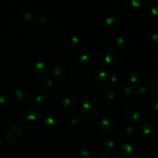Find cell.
I'll return each mask as SVG.
<instances>
[{
    "label": "cell",
    "mask_w": 158,
    "mask_h": 158,
    "mask_svg": "<svg viewBox=\"0 0 158 158\" xmlns=\"http://www.w3.org/2000/svg\"><path fill=\"white\" fill-rule=\"evenodd\" d=\"M42 120V114L37 108H28L21 111L18 115L19 123L27 130H33L38 127Z\"/></svg>",
    "instance_id": "1"
},
{
    "label": "cell",
    "mask_w": 158,
    "mask_h": 158,
    "mask_svg": "<svg viewBox=\"0 0 158 158\" xmlns=\"http://www.w3.org/2000/svg\"><path fill=\"white\" fill-rule=\"evenodd\" d=\"M100 110L98 100L93 96H86L80 105V112L86 117H94Z\"/></svg>",
    "instance_id": "2"
},
{
    "label": "cell",
    "mask_w": 158,
    "mask_h": 158,
    "mask_svg": "<svg viewBox=\"0 0 158 158\" xmlns=\"http://www.w3.org/2000/svg\"><path fill=\"white\" fill-rule=\"evenodd\" d=\"M32 66L35 73L40 77H46L52 71L50 63L44 57H36L32 61Z\"/></svg>",
    "instance_id": "3"
},
{
    "label": "cell",
    "mask_w": 158,
    "mask_h": 158,
    "mask_svg": "<svg viewBox=\"0 0 158 158\" xmlns=\"http://www.w3.org/2000/svg\"><path fill=\"white\" fill-rule=\"evenodd\" d=\"M23 136V128L15 123H10L8 125L5 132V138L9 143L13 144L22 139Z\"/></svg>",
    "instance_id": "4"
},
{
    "label": "cell",
    "mask_w": 158,
    "mask_h": 158,
    "mask_svg": "<svg viewBox=\"0 0 158 158\" xmlns=\"http://www.w3.org/2000/svg\"><path fill=\"white\" fill-rule=\"evenodd\" d=\"M119 124L115 120L111 118L102 119L97 127V131L102 135H110L117 132Z\"/></svg>",
    "instance_id": "5"
},
{
    "label": "cell",
    "mask_w": 158,
    "mask_h": 158,
    "mask_svg": "<svg viewBox=\"0 0 158 158\" xmlns=\"http://www.w3.org/2000/svg\"><path fill=\"white\" fill-rule=\"evenodd\" d=\"M64 117L63 114L57 110L50 111L43 119V123L48 129L58 127L63 123Z\"/></svg>",
    "instance_id": "6"
},
{
    "label": "cell",
    "mask_w": 158,
    "mask_h": 158,
    "mask_svg": "<svg viewBox=\"0 0 158 158\" xmlns=\"http://www.w3.org/2000/svg\"><path fill=\"white\" fill-rule=\"evenodd\" d=\"M124 117L130 123H138L143 117V112L139 106L135 105H130L127 106L123 110Z\"/></svg>",
    "instance_id": "7"
},
{
    "label": "cell",
    "mask_w": 158,
    "mask_h": 158,
    "mask_svg": "<svg viewBox=\"0 0 158 158\" xmlns=\"http://www.w3.org/2000/svg\"><path fill=\"white\" fill-rule=\"evenodd\" d=\"M119 60V54L114 49H107L103 50L99 56V60L104 66H110L117 63Z\"/></svg>",
    "instance_id": "8"
},
{
    "label": "cell",
    "mask_w": 158,
    "mask_h": 158,
    "mask_svg": "<svg viewBox=\"0 0 158 158\" xmlns=\"http://www.w3.org/2000/svg\"><path fill=\"white\" fill-rule=\"evenodd\" d=\"M32 95L29 90L23 88H17L13 91V99L19 105L27 104L32 100Z\"/></svg>",
    "instance_id": "9"
},
{
    "label": "cell",
    "mask_w": 158,
    "mask_h": 158,
    "mask_svg": "<svg viewBox=\"0 0 158 158\" xmlns=\"http://www.w3.org/2000/svg\"><path fill=\"white\" fill-rule=\"evenodd\" d=\"M52 77L57 81H63L67 77L68 69L66 65L60 60H57L52 69Z\"/></svg>",
    "instance_id": "10"
},
{
    "label": "cell",
    "mask_w": 158,
    "mask_h": 158,
    "mask_svg": "<svg viewBox=\"0 0 158 158\" xmlns=\"http://www.w3.org/2000/svg\"><path fill=\"white\" fill-rule=\"evenodd\" d=\"M16 19L21 25L29 26L33 23L35 17H34L32 11L26 9V8H23L17 12Z\"/></svg>",
    "instance_id": "11"
},
{
    "label": "cell",
    "mask_w": 158,
    "mask_h": 158,
    "mask_svg": "<svg viewBox=\"0 0 158 158\" xmlns=\"http://www.w3.org/2000/svg\"><path fill=\"white\" fill-rule=\"evenodd\" d=\"M116 90L112 85L106 84L100 89V97L106 103H113L116 100Z\"/></svg>",
    "instance_id": "12"
},
{
    "label": "cell",
    "mask_w": 158,
    "mask_h": 158,
    "mask_svg": "<svg viewBox=\"0 0 158 158\" xmlns=\"http://www.w3.org/2000/svg\"><path fill=\"white\" fill-rule=\"evenodd\" d=\"M142 2L140 0H123L122 9L128 15H135L140 10Z\"/></svg>",
    "instance_id": "13"
},
{
    "label": "cell",
    "mask_w": 158,
    "mask_h": 158,
    "mask_svg": "<svg viewBox=\"0 0 158 158\" xmlns=\"http://www.w3.org/2000/svg\"><path fill=\"white\" fill-rule=\"evenodd\" d=\"M116 157L117 158H134V148L128 143H120L116 150Z\"/></svg>",
    "instance_id": "14"
},
{
    "label": "cell",
    "mask_w": 158,
    "mask_h": 158,
    "mask_svg": "<svg viewBox=\"0 0 158 158\" xmlns=\"http://www.w3.org/2000/svg\"><path fill=\"white\" fill-rule=\"evenodd\" d=\"M143 13L148 18L158 16V0H148L143 5Z\"/></svg>",
    "instance_id": "15"
},
{
    "label": "cell",
    "mask_w": 158,
    "mask_h": 158,
    "mask_svg": "<svg viewBox=\"0 0 158 158\" xmlns=\"http://www.w3.org/2000/svg\"><path fill=\"white\" fill-rule=\"evenodd\" d=\"M103 21L105 24L108 26H110V27L117 26L120 23V15L117 13V11L114 9H109L103 14Z\"/></svg>",
    "instance_id": "16"
},
{
    "label": "cell",
    "mask_w": 158,
    "mask_h": 158,
    "mask_svg": "<svg viewBox=\"0 0 158 158\" xmlns=\"http://www.w3.org/2000/svg\"><path fill=\"white\" fill-rule=\"evenodd\" d=\"M60 104L66 111H73L78 106L79 100L76 96L67 95L62 99Z\"/></svg>",
    "instance_id": "17"
},
{
    "label": "cell",
    "mask_w": 158,
    "mask_h": 158,
    "mask_svg": "<svg viewBox=\"0 0 158 158\" xmlns=\"http://www.w3.org/2000/svg\"><path fill=\"white\" fill-rule=\"evenodd\" d=\"M94 77L97 82L103 83L109 80V71L104 66H97L94 69Z\"/></svg>",
    "instance_id": "18"
},
{
    "label": "cell",
    "mask_w": 158,
    "mask_h": 158,
    "mask_svg": "<svg viewBox=\"0 0 158 158\" xmlns=\"http://www.w3.org/2000/svg\"><path fill=\"white\" fill-rule=\"evenodd\" d=\"M95 52L92 49H83L79 53L78 61L83 65H87L92 63L95 59Z\"/></svg>",
    "instance_id": "19"
},
{
    "label": "cell",
    "mask_w": 158,
    "mask_h": 158,
    "mask_svg": "<svg viewBox=\"0 0 158 158\" xmlns=\"http://www.w3.org/2000/svg\"><path fill=\"white\" fill-rule=\"evenodd\" d=\"M83 117L81 115L77 114H72L69 116L66 122V127L69 130L71 131H75L77 128L80 127L83 123Z\"/></svg>",
    "instance_id": "20"
},
{
    "label": "cell",
    "mask_w": 158,
    "mask_h": 158,
    "mask_svg": "<svg viewBox=\"0 0 158 158\" xmlns=\"http://www.w3.org/2000/svg\"><path fill=\"white\" fill-rule=\"evenodd\" d=\"M125 78L128 81V83L134 85L140 81V74L135 68H129L125 72Z\"/></svg>",
    "instance_id": "21"
},
{
    "label": "cell",
    "mask_w": 158,
    "mask_h": 158,
    "mask_svg": "<svg viewBox=\"0 0 158 158\" xmlns=\"http://www.w3.org/2000/svg\"><path fill=\"white\" fill-rule=\"evenodd\" d=\"M117 143H118V138L109 139V140L102 142L100 148L102 152L105 153V154H110L115 149Z\"/></svg>",
    "instance_id": "22"
},
{
    "label": "cell",
    "mask_w": 158,
    "mask_h": 158,
    "mask_svg": "<svg viewBox=\"0 0 158 158\" xmlns=\"http://www.w3.org/2000/svg\"><path fill=\"white\" fill-rule=\"evenodd\" d=\"M63 41L69 48H76L80 44V38L72 33L64 34L63 36Z\"/></svg>",
    "instance_id": "23"
},
{
    "label": "cell",
    "mask_w": 158,
    "mask_h": 158,
    "mask_svg": "<svg viewBox=\"0 0 158 158\" xmlns=\"http://www.w3.org/2000/svg\"><path fill=\"white\" fill-rule=\"evenodd\" d=\"M129 43V40L126 35H119L112 43V49H124Z\"/></svg>",
    "instance_id": "24"
},
{
    "label": "cell",
    "mask_w": 158,
    "mask_h": 158,
    "mask_svg": "<svg viewBox=\"0 0 158 158\" xmlns=\"http://www.w3.org/2000/svg\"><path fill=\"white\" fill-rule=\"evenodd\" d=\"M97 150L93 147H84L79 150L78 158H95Z\"/></svg>",
    "instance_id": "25"
},
{
    "label": "cell",
    "mask_w": 158,
    "mask_h": 158,
    "mask_svg": "<svg viewBox=\"0 0 158 158\" xmlns=\"http://www.w3.org/2000/svg\"><path fill=\"white\" fill-rule=\"evenodd\" d=\"M49 100V96L45 92H40L36 94L34 99V103L37 106H45Z\"/></svg>",
    "instance_id": "26"
},
{
    "label": "cell",
    "mask_w": 158,
    "mask_h": 158,
    "mask_svg": "<svg viewBox=\"0 0 158 158\" xmlns=\"http://www.w3.org/2000/svg\"><path fill=\"white\" fill-rule=\"evenodd\" d=\"M118 94L120 97L126 98L134 94V85L131 83H124L120 86Z\"/></svg>",
    "instance_id": "27"
},
{
    "label": "cell",
    "mask_w": 158,
    "mask_h": 158,
    "mask_svg": "<svg viewBox=\"0 0 158 158\" xmlns=\"http://www.w3.org/2000/svg\"><path fill=\"white\" fill-rule=\"evenodd\" d=\"M149 89L148 83L145 81H139L134 85V94L136 95L141 96L146 94Z\"/></svg>",
    "instance_id": "28"
},
{
    "label": "cell",
    "mask_w": 158,
    "mask_h": 158,
    "mask_svg": "<svg viewBox=\"0 0 158 158\" xmlns=\"http://www.w3.org/2000/svg\"><path fill=\"white\" fill-rule=\"evenodd\" d=\"M139 131H140V134L143 136H146V137H148V136L151 135L154 131V127H153L152 125L151 124L148 122H143L140 124L139 126Z\"/></svg>",
    "instance_id": "29"
},
{
    "label": "cell",
    "mask_w": 158,
    "mask_h": 158,
    "mask_svg": "<svg viewBox=\"0 0 158 158\" xmlns=\"http://www.w3.org/2000/svg\"><path fill=\"white\" fill-rule=\"evenodd\" d=\"M12 103V97L9 94L3 93L0 94V107L7 108L9 107Z\"/></svg>",
    "instance_id": "30"
},
{
    "label": "cell",
    "mask_w": 158,
    "mask_h": 158,
    "mask_svg": "<svg viewBox=\"0 0 158 158\" xmlns=\"http://www.w3.org/2000/svg\"><path fill=\"white\" fill-rule=\"evenodd\" d=\"M41 85L45 90H52L55 88V83L52 79H43L41 80Z\"/></svg>",
    "instance_id": "31"
},
{
    "label": "cell",
    "mask_w": 158,
    "mask_h": 158,
    "mask_svg": "<svg viewBox=\"0 0 158 158\" xmlns=\"http://www.w3.org/2000/svg\"><path fill=\"white\" fill-rule=\"evenodd\" d=\"M148 40L152 43H158V29H153L148 32Z\"/></svg>",
    "instance_id": "32"
},
{
    "label": "cell",
    "mask_w": 158,
    "mask_h": 158,
    "mask_svg": "<svg viewBox=\"0 0 158 158\" xmlns=\"http://www.w3.org/2000/svg\"><path fill=\"white\" fill-rule=\"evenodd\" d=\"M151 90L154 94H158V74L154 76L151 81Z\"/></svg>",
    "instance_id": "33"
},
{
    "label": "cell",
    "mask_w": 158,
    "mask_h": 158,
    "mask_svg": "<svg viewBox=\"0 0 158 158\" xmlns=\"http://www.w3.org/2000/svg\"><path fill=\"white\" fill-rule=\"evenodd\" d=\"M149 108L151 109V110L154 111V112L158 111V98L157 97L151 98L149 103Z\"/></svg>",
    "instance_id": "34"
},
{
    "label": "cell",
    "mask_w": 158,
    "mask_h": 158,
    "mask_svg": "<svg viewBox=\"0 0 158 158\" xmlns=\"http://www.w3.org/2000/svg\"><path fill=\"white\" fill-rule=\"evenodd\" d=\"M35 22L38 23L40 26H43L47 22V19H46V17L45 16V15H43V13H40L38 15H35Z\"/></svg>",
    "instance_id": "35"
},
{
    "label": "cell",
    "mask_w": 158,
    "mask_h": 158,
    "mask_svg": "<svg viewBox=\"0 0 158 158\" xmlns=\"http://www.w3.org/2000/svg\"><path fill=\"white\" fill-rule=\"evenodd\" d=\"M120 79V75L119 73L117 72H114L111 73V75L110 76L109 80L110 81L111 83H118L119 80Z\"/></svg>",
    "instance_id": "36"
},
{
    "label": "cell",
    "mask_w": 158,
    "mask_h": 158,
    "mask_svg": "<svg viewBox=\"0 0 158 158\" xmlns=\"http://www.w3.org/2000/svg\"><path fill=\"white\" fill-rule=\"evenodd\" d=\"M125 132L127 135L131 136V137H134L136 135V128L134 125H128L127 126L126 129H125Z\"/></svg>",
    "instance_id": "37"
},
{
    "label": "cell",
    "mask_w": 158,
    "mask_h": 158,
    "mask_svg": "<svg viewBox=\"0 0 158 158\" xmlns=\"http://www.w3.org/2000/svg\"><path fill=\"white\" fill-rule=\"evenodd\" d=\"M51 137H52V134H51V132L49 130H48V129L44 130V131L42 132V137H43V139H46V140H47V139L50 138Z\"/></svg>",
    "instance_id": "38"
},
{
    "label": "cell",
    "mask_w": 158,
    "mask_h": 158,
    "mask_svg": "<svg viewBox=\"0 0 158 158\" xmlns=\"http://www.w3.org/2000/svg\"><path fill=\"white\" fill-rule=\"evenodd\" d=\"M7 88L10 91H12V92H13L15 89H17V86H16V85L13 83V82L10 81L7 83Z\"/></svg>",
    "instance_id": "39"
},
{
    "label": "cell",
    "mask_w": 158,
    "mask_h": 158,
    "mask_svg": "<svg viewBox=\"0 0 158 158\" xmlns=\"http://www.w3.org/2000/svg\"><path fill=\"white\" fill-rule=\"evenodd\" d=\"M1 148H2V141H1V139H0V151H1Z\"/></svg>",
    "instance_id": "40"
}]
</instances>
